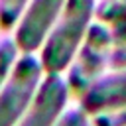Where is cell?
<instances>
[{"mask_svg":"<svg viewBox=\"0 0 126 126\" xmlns=\"http://www.w3.org/2000/svg\"><path fill=\"white\" fill-rule=\"evenodd\" d=\"M96 0H67L57 22L39 47V61L47 73H65L81 47L93 18Z\"/></svg>","mask_w":126,"mask_h":126,"instance_id":"1","label":"cell"},{"mask_svg":"<svg viewBox=\"0 0 126 126\" xmlns=\"http://www.w3.org/2000/svg\"><path fill=\"white\" fill-rule=\"evenodd\" d=\"M114 45L116 43L108 26L100 20L93 22L71 65L65 71V79L71 93L79 96L94 79H98L106 71V67H110V53Z\"/></svg>","mask_w":126,"mask_h":126,"instance_id":"2","label":"cell"},{"mask_svg":"<svg viewBox=\"0 0 126 126\" xmlns=\"http://www.w3.org/2000/svg\"><path fill=\"white\" fill-rule=\"evenodd\" d=\"M45 69L35 53H20L0 89V126H16L32 104Z\"/></svg>","mask_w":126,"mask_h":126,"instance_id":"3","label":"cell"},{"mask_svg":"<svg viewBox=\"0 0 126 126\" xmlns=\"http://www.w3.org/2000/svg\"><path fill=\"white\" fill-rule=\"evenodd\" d=\"M71 89L63 73H43L37 93L16 126H55L67 110Z\"/></svg>","mask_w":126,"mask_h":126,"instance_id":"4","label":"cell"},{"mask_svg":"<svg viewBox=\"0 0 126 126\" xmlns=\"http://www.w3.org/2000/svg\"><path fill=\"white\" fill-rule=\"evenodd\" d=\"M67 0H30L22 18L16 24L14 41L22 53L39 51L53 24L57 22Z\"/></svg>","mask_w":126,"mask_h":126,"instance_id":"5","label":"cell"},{"mask_svg":"<svg viewBox=\"0 0 126 126\" xmlns=\"http://www.w3.org/2000/svg\"><path fill=\"white\" fill-rule=\"evenodd\" d=\"M79 106L89 114L126 106V67H110L94 79L79 94Z\"/></svg>","mask_w":126,"mask_h":126,"instance_id":"6","label":"cell"},{"mask_svg":"<svg viewBox=\"0 0 126 126\" xmlns=\"http://www.w3.org/2000/svg\"><path fill=\"white\" fill-rule=\"evenodd\" d=\"M94 16L108 26L116 45L126 43V0H100Z\"/></svg>","mask_w":126,"mask_h":126,"instance_id":"7","label":"cell"},{"mask_svg":"<svg viewBox=\"0 0 126 126\" xmlns=\"http://www.w3.org/2000/svg\"><path fill=\"white\" fill-rule=\"evenodd\" d=\"M20 47L16 45L14 37H2L0 39V89L6 83V79L10 77L16 59L20 57Z\"/></svg>","mask_w":126,"mask_h":126,"instance_id":"8","label":"cell"},{"mask_svg":"<svg viewBox=\"0 0 126 126\" xmlns=\"http://www.w3.org/2000/svg\"><path fill=\"white\" fill-rule=\"evenodd\" d=\"M30 0H0V30L16 28Z\"/></svg>","mask_w":126,"mask_h":126,"instance_id":"9","label":"cell"},{"mask_svg":"<svg viewBox=\"0 0 126 126\" xmlns=\"http://www.w3.org/2000/svg\"><path fill=\"white\" fill-rule=\"evenodd\" d=\"M87 126H126V106L106 108V110L89 114Z\"/></svg>","mask_w":126,"mask_h":126,"instance_id":"10","label":"cell"},{"mask_svg":"<svg viewBox=\"0 0 126 126\" xmlns=\"http://www.w3.org/2000/svg\"><path fill=\"white\" fill-rule=\"evenodd\" d=\"M87 124H89V112L83 110L81 106L67 108L55 122V126H87Z\"/></svg>","mask_w":126,"mask_h":126,"instance_id":"11","label":"cell"},{"mask_svg":"<svg viewBox=\"0 0 126 126\" xmlns=\"http://www.w3.org/2000/svg\"><path fill=\"white\" fill-rule=\"evenodd\" d=\"M110 67H126V43L114 45L110 53Z\"/></svg>","mask_w":126,"mask_h":126,"instance_id":"12","label":"cell"}]
</instances>
